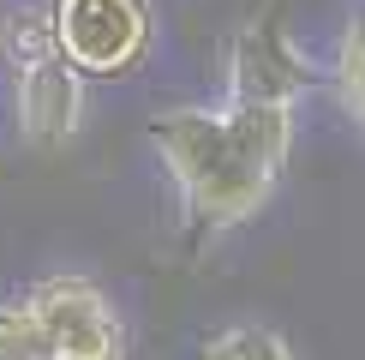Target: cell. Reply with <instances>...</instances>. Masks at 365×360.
<instances>
[{
	"label": "cell",
	"mask_w": 365,
	"mask_h": 360,
	"mask_svg": "<svg viewBox=\"0 0 365 360\" xmlns=\"http://www.w3.org/2000/svg\"><path fill=\"white\" fill-rule=\"evenodd\" d=\"M150 144L168 162L180 199L204 229H234L264 210L287 150H294V109L287 102H240L216 109H162L150 120Z\"/></svg>",
	"instance_id": "obj_1"
},
{
	"label": "cell",
	"mask_w": 365,
	"mask_h": 360,
	"mask_svg": "<svg viewBox=\"0 0 365 360\" xmlns=\"http://www.w3.org/2000/svg\"><path fill=\"white\" fill-rule=\"evenodd\" d=\"M0 54L12 66L19 126L30 144H66L84 126V72L66 60L54 19L42 6H19L0 24Z\"/></svg>",
	"instance_id": "obj_2"
},
{
	"label": "cell",
	"mask_w": 365,
	"mask_h": 360,
	"mask_svg": "<svg viewBox=\"0 0 365 360\" xmlns=\"http://www.w3.org/2000/svg\"><path fill=\"white\" fill-rule=\"evenodd\" d=\"M24 306L48 342V360H126V324L96 282L42 276L24 294Z\"/></svg>",
	"instance_id": "obj_3"
},
{
	"label": "cell",
	"mask_w": 365,
	"mask_h": 360,
	"mask_svg": "<svg viewBox=\"0 0 365 360\" xmlns=\"http://www.w3.org/2000/svg\"><path fill=\"white\" fill-rule=\"evenodd\" d=\"M54 36L84 79H114L150 49V6L144 0H54Z\"/></svg>",
	"instance_id": "obj_4"
},
{
	"label": "cell",
	"mask_w": 365,
	"mask_h": 360,
	"mask_svg": "<svg viewBox=\"0 0 365 360\" xmlns=\"http://www.w3.org/2000/svg\"><path fill=\"white\" fill-rule=\"evenodd\" d=\"M312 84H317L312 60L299 54L287 24L269 19V12L252 19L227 49V96H240V102H287L294 109Z\"/></svg>",
	"instance_id": "obj_5"
},
{
	"label": "cell",
	"mask_w": 365,
	"mask_h": 360,
	"mask_svg": "<svg viewBox=\"0 0 365 360\" xmlns=\"http://www.w3.org/2000/svg\"><path fill=\"white\" fill-rule=\"evenodd\" d=\"M204 360H294V349L269 324H234L204 342Z\"/></svg>",
	"instance_id": "obj_6"
},
{
	"label": "cell",
	"mask_w": 365,
	"mask_h": 360,
	"mask_svg": "<svg viewBox=\"0 0 365 360\" xmlns=\"http://www.w3.org/2000/svg\"><path fill=\"white\" fill-rule=\"evenodd\" d=\"M336 96H341V109L365 126V12L354 19V30H347L341 54H336Z\"/></svg>",
	"instance_id": "obj_7"
},
{
	"label": "cell",
	"mask_w": 365,
	"mask_h": 360,
	"mask_svg": "<svg viewBox=\"0 0 365 360\" xmlns=\"http://www.w3.org/2000/svg\"><path fill=\"white\" fill-rule=\"evenodd\" d=\"M0 360H48V342H42V330H36L24 300L0 306Z\"/></svg>",
	"instance_id": "obj_8"
}]
</instances>
